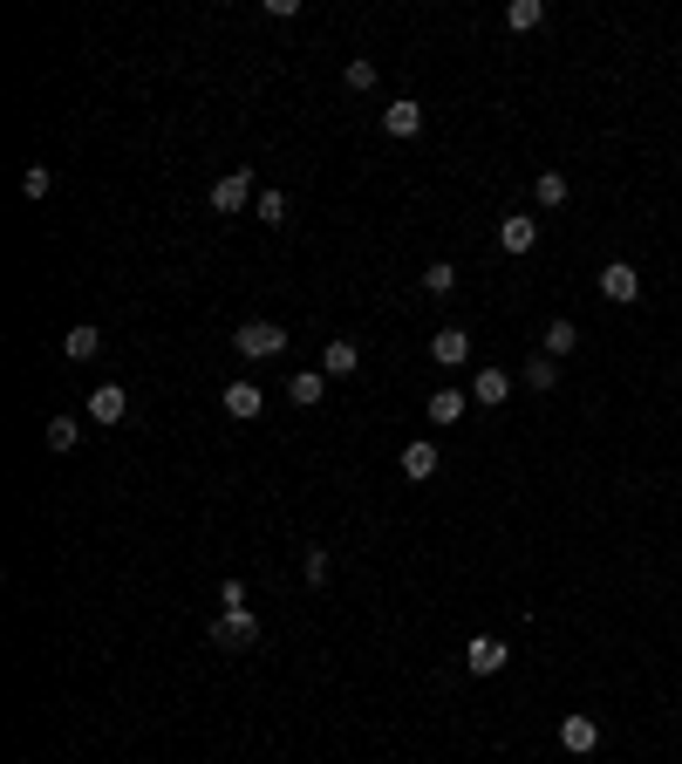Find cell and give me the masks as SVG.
Wrapping results in <instances>:
<instances>
[{"label": "cell", "mask_w": 682, "mask_h": 764, "mask_svg": "<svg viewBox=\"0 0 682 764\" xmlns=\"http://www.w3.org/2000/svg\"><path fill=\"white\" fill-rule=\"evenodd\" d=\"M205 642H212V649H253V642H260V614L253 608H226L212 628H205Z\"/></svg>", "instance_id": "obj_1"}, {"label": "cell", "mask_w": 682, "mask_h": 764, "mask_svg": "<svg viewBox=\"0 0 682 764\" xmlns=\"http://www.w3.org/2000/svg\"><path fill=\"white\" fill-rule=\"evenodd\" d=\"M232 348L253 355V362H266V355L287 348V328H273V321H246V328H232Z\"/></svg>", "instance_id": "obj_2"}, {"label": "cell", "mask_w": 682, "mask_h": 764, "mask_svg": "<svg viewBox=\"0 0 682 764\" xmlns=\"http://www.w3.org/2000/svg\"><path fill=\"white\" fill-rule=\"evenodd\" d=\"M601 294H607V301H621V307L642 301V273H635V260H607V267H601Z\"/></svg>", "instance_id": "obj_3"}, {"label": "cell", "mask_w": 682, "mask_h": 764, "mask_svg": "<svg viewBox=\"0 0 682 764\" xmlns=\"http://www.w3.org/2000/svg\"><path fill=\"white\" fill-rule=\"evenodd\" d=\"M498 246H505L512 260H526L532 246H539V219H532V212H512V219H498Z\"/></svg>", "instance_id": "obj_4"}, {"label": "cell", "mask_w": 682, "mask_h": 764, "mask_svg": "<svg viewBox=\"0 0 682 764\" xmlns=\"http://www.w3.org/2000/svg\"><path fill=\"white\" fill-rule=\"evenodd\" d=\"M246 205H253V171H226V178H219V185H212V212H246Z\"/></svg>", "instance_id": "obj_5"}, {"label": "cell", "mask_w": 682, "mask_h": 764, "mask_svg": "<svg viewBox=\"0 0 682 764\" xmlns=\"http://www.w3.org/2000/svg\"><path fill=\"white\" fill-rule=\"evenodd\" d=\"M505 662H512V649H505L498 635H471V649H464V669H471V676H498Z\"/></svg>", "instance_id": "obj_6"}, {"label": "cell", "mask_w": 682, "mask_h": 764, "mask_svg": "<svg viewBox=\"0 0 682 764\" xmlns=\"http://www.w3.org/2000/svg\"><path fill=\"white\" fill-rule=\"evenodd\" d=\"M560 744H567L573 758H594V751H601V724L573 710V717H560Z\"/></svg>", "instance_id": "obj_7"}, {"label": "cell", "mask_w": 682, "mask_h": 764, "mask_svg": "<svg viewBox=\"0 0 682 764\" xmlns=\"http://www.w3.org/2000/svg\"><path fill=\"white\" fill-rule=\"evenodd\" d=\"M123 410H130V396H123L116 382H96V389H89V423L110 430V423H123Z\"/></svg>", "instance_id": "obj_8"}, {"label": "cell", "mask_w": 682, "mask_h": 764, "mask_svg": "<svg viewBox=\"0 0 682 764\" xmlns=\"http://www.w3.org/2000/svg\"><path fill=\"white\" fill-rule=\"evenodd\" d=\"M260 410H266L260 382H226V417H232V423H253Z\"/></svg>", "instance_id": "obj_9"}, {"label": "cell", "mask_w": 682, "mask_h": 764, "mask_svg": "<svg viewBox=\"0 0 682 764\" xmlns=\"http://www.w3.org/2000/svg\"><path fill=\"white\" fill-rule=\"evenodd\" d=\"M437 464H444V451L430 444V437H417V444H403V478H437Z\"/></svg>", "instance_id": "obj_10"}, {"label": "cell", "mask_w": 682, "mask_h": 764, "mask_svg": "<svg viewBox=\"0 0 682 764\" xmlns=\"http://www.w3.org/2000/svg\"><path fill=\"white\" fill-rule=\"evenodd\" d=\"M382 130H389V137H417V130H423V103H410V96H396V103L382 110Z\"/></svg>", "instance_id": "obj_11"}, {"label": "cell", "mask_w": 682, "mask_h": 764, "mask_svg": "<svg viewBox=\"0 0 682 764\" xmlns=\"http://www.w3.org/2000/svg\"><path fill=\"white\" fill-rule=\"evenodd\" d=\"M430 355H437L444 369H457V362L471 355V335H464V328H437V335H430Z\"/></svg>", "instance_id": "obj_12"}, {"label": "cell", "mask_w": 682, "mask_h": 764, "mask_svg": "<svg viewBox=\"0 0 682 764\" xmlns=\"http://www.w3.org/2000/svg\"><path fill=\"white\" fill-rule=\"evenodd\" d=\"M355 369H362V348L348 342V335H341V342H328V355H321V376H355Z\"/></svg>", "instance_id": "obj_13"}, {"label": "cell", "mask_w": 682, "mask_h": 764, "mask_svg": "<svg viewBox=\"0 0 682 764\" xmlns=\"http://www.w3.org/2000/svg\"><path fill=\"white\" fill-rule=\"evenodd\" d=\"M287 396H294L301 410H314V403L328 396V376H321V369H301V376H287Z\"/></svg>", "instance_id": "obj_14"}, {"label": "cell", "mask_w": 682, "mask_h": 764, "mask_svg": "<svg viewBox=\"0 0 682 764\" xmlns=\"http://www.w3.org/2000/svg\"><path fill=\"white\" fill-rule=\"evenodd\" d=\"M471 396H478V403L492 410V403H505V396H512V376H505V369H478V382H471Z\"/></svg>", "instance_id": "obj_15"}, {"label": "cell", "mask_w": 682, "mask_h": 764, "mask_svg": "<svg viewBox=\"0 0 682 764\" xmlns=\"http://www.w3.org/2000/svg\"><path fill=\"white\" fill-rule=\"evenodd\" d=\"M62 348H69V362H96L103 355V328H69Z\"/></svg>", "instance_id": "obj_16"}, {"label": "cell", "mask_w": 682, "mask_h": 764, "mask_svg": "<svg viewBox=\"0 0 682 764\" xmlns=\"http://www.w3.org/2000/svg\"><path fill=\"white\" fill-rule=\"evenodd\" d=\"M41 444H48V451H76V444H82V423L76 417H48Z\"/></svg>", "instance_id": "obj_17"}, {"label": "cell", "mask_w": 682, "mask_h": 764, "mask_svg": "<svg viewBox=\"0 0 682 764\" xmlns=\"http://www.w3.org/2000/svg\"><path fill=\"white\" fill-rule=\"evenodd\" d=\"M457 417H464V389H451V382L430 389V423H457Z\"/></svg>", "instance_id": "obj_18"}, {"label": "cell", "mask_w": 682, "mask_h": 764, "mask_svg": "<svg viewBox=\"0 0 682 764\" xmlns=\"http://www.w3.org/2000/svg\"><path fill=\"white\" fill-rule=\"evenodd\" d=\"M539 21H546V0H512L505 7V28H519V35H532Z\"/></svg>", "instance_id": "obj_19"}, {"label": "cell", "mask_w": 682, "mask_h": 764, "mask_svg": "<svg viewBox=\"0 0 682 764\" xmlns=\"http://www.w3.org/2000/svg\"><path fill=\"white\" fill-rule=\"evenodd\" d=\"M253 219H260V226H287V191L266 185L260 198H253Z\"/></svg>", "instance_id": "obj_20"}, {"label": "cell", "mask_w": 682, "mask_h": 764, "mask_svg": "<svg viewBox=\"0 0 682 764\" xmlns=\"http://www.w3.org/2000/svg\"><path fill=\"white\" fill-rule=\"evenodd\" d=\"M573 348H580V328H573V321H546V355L560 362V355H573Z\"/></svg>", "instance_id": "obj_21"}, {"label": "cell", "mask_w": 682, "mask_h": 764, "mask_svg": "<svg viewBox=\"0 0 682 764\" xmlns=\"http://www.w3.org/2000/svg\"><path fill=\"white\" fill-rule=\"evenodd\" d=\"M532 198H539L546 212H553V205H567V178H560V171H539V178H532Z\"/></svg>", "instance_id": "obj_22"}, {"label": "cell", "mask_w": 682, "mask_h": 764, "mask_svg": "<svg viewBox=\"0 0 682 764\" xmlns=\"http://www.w3.org/2000/svg\"><path fill=\"white\" fill-rule=\"evenodd\" d=\"M301 573H307V587H328V573H335V560H328V546H307Z\"/></svg>", "instance_id": "obj_23"}, {"label": "cell", "mask_w": 682, "mask_h": 764, "mask_svg": "<svg viewBox=\"0 0 682 764\" xmlns=\"http://www.w3.org/2000/svg\"><path fill=\"white\" fill-rule=\"evenodd\" d=\"M451 287H457V267H451V260L423 267V294H451Z\"/></svg>", "instance_id": "obj_24"}, {"label": "cell", "mask_w": 682, "mask_h": 764, "mask_svg": "<svg viewBox=\"0 0 682 764\" xmlns=\"http://www.w3.org/2000/svg\"><path fill=\"white\" fill-rule=\"evenodd\" d=\"M526 382H532V389H553V382H560V362H553V355H532V362H526Z\"/></svg>", "instance_id": "obj_25"}, {"label": "cell", "mask_w": 682, "mask_h": 764, "mask_svg": "<svg viewBox=\"0 0 682 764\" xmlns=\"http://www.w3.org/2000/svg\"><path fill=\"white\" fill-rule=\"evenodd\" d=\"M21 191H28V198H48V191H55V171H48V164H28V171H21Z\"/></svg>", "instance_id": "obj_26"}, {"label": "cell", "mask_w": 682, "mask_h": 764, "mask_svg": "<svg viewBox=\"0 0 682 764\" xmlns=\"http://www.w3.org/2000/svg\"><path fill=\"white\" fill-rule=\"evenodd\" d=\"M341 76H348V89H376V62H369V55H355Z\"/></svg>", "instance_id": "obj_27"}]
</instances>
